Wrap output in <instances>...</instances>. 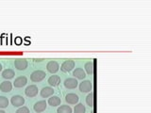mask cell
Masks as SVG:
<instances>
[{
	"instance_id": "1",
	"label": "cell",
	"mask_w": 151,
	"mask_h": 113,
	"mask_svg": "<svg viewBox=\"0 0 151 113\" xmlns=\"http://www.w3.org/2000/svg\"><path fill=\"white\" fill-rule=\"evenodd\" d=\"M45 75H46L45 72H44V71L37 70V71H34V72L30 74V79L33 82H40L45 77Z\"/></svg>"
},
{
	"instance_id": "2",
	"label": "cell",
	"mask_w": 151,
	"mask_h": 113,
	"mask_svg": "<svg viewBox=\"0 0 151 113\" xmlns=\"http://www.w3.org/2000/svg\"><path fill=\"white\" fill-rule=\"evenodd\" d=\"M75 68V61L72 59L65 60L64 62L60 65V70L63 73H68L70 71H72Z\"/></svg>"
},
{
	"instance_id": "3",
	"label": "cell",
	"mask_w": 151,
	"mask_h": 113,
	"mask_svg": "<svg viewBox=\"0 0 151 113\" xmlns=\"http://www.w3.org/2000/svg\"><path fill=\"white\" fill-rule=\"evenodd\" d=\"M93 89V83L90 80H84L79 84V91L81 92H89Z\"/></svg>"
},
{
	"instance_id": "4",
	"label": "cell",
	"mask_w": 151,
	"mask_h": 113,
	"mask_svg": "<svg viewBox=\"0 0 151 113\" xmlns=\"http://www.w3.org/2000/svg\"><path fill=\"white\" fill-rule=\"evenodd\" d=\"M11 102L12 104V106L16 107H21L25 104V98H23V96L21 95H14L12 97Z\"/></svg>"
},
{
	"instance_id": "5",
	"label": "cell",
	"mask_w": 151,
	"mask_h": 113,
	"mask_svg": "<svg viewBox=\"0 0 151 113\" xmlns=\"http://www.w3.org/2000/svg\"><path fill=\"white\" fill-rule=\"evenodd\" d=\"M38 91L39 89H38V87L36 85H30L25 89V93L27 97H35L38 94Z\"/></svg>"
},
{
	"instance_id": "6",
	"label": "cell",
	"mask_w": 151,
	"mask_h": 113,
	"mask_svg": "<svg viewBox=\"0 0 151 113\" xmlns=\"http://www.w3.org/2000/svg\"><path fill=\"white\" fill-rule=\"evenodd\" d=\"M14 66L19 71H24L27 68V61L25 59H17L14 61Z\"/></svg>"
},
{
	"instance_id": "7",
	"label": "cell",
	"mask_w": 151,
	"mask_h": 113,
	"mask_svg": "<svg viewBox=\"0 0 151 113\" xmlns=\"http://www.w3.org/2000/svg\"><path fill=\"white\" fill-rule=\"evenodd\" d=\"M46 69H47V71H48L49 73L55 74V73H57L59 71L60 64L57 62V61H55V60H51V61H49L48 63H47Z\"/></svg>"
},
{
	"instance_id": "8",
	"label": "cell",
	"mask_w": 151,
	"mask_h": 113,
	"mask_svg": "<svg viewBox=\"0 0 151 113\" xmlns=\"http://www.w3.org/2000/svg\"><path fill=\"white\" fill-rule=\"evenodd\" d=\"M78 80L76 78H67L64 80V87L66 89H75L77 88L78 86Z\"/></svg>"
},
{
	"instance_id": "9",
	"label": "cell",
	"mask_w": 151,
	"mask_h": 113,
	"mask_svg": "<svg viewBox=\"0 0 151 113\" xmlns=\"http://www.w3.org/2000/svg\"><path fill=\"white\" fill-rule=\"evenodd\" d=\"M33 108H34V110L38 113L40 112H42L45 110L46 108V102L42 100V101H38L37 103L34 104V106H33Z\"/></svg>"
},
{
	"instance_id": "10",
	"label": "cell",
	"mask_w": 151,
	"mask_h": 113,
	"mask_svg": "<svg viewBox=\"0 0 151 113\" xmlns=\"http://www.w3.org/2000/svg\"><path fill=\"white\" fill-rule=\"evenodd\" d=\"M78 100L79 98L76 93H68L65 96V101L68 104H71V105H76L78 102Z\"/></svg>"
},
{
	"instance_id": "11",
	"label": "cell",
	"mask_w": 151,
	"mask_h": 113,
	"mask_svg": "<svg viewBox=\"0 0 151 113\" xmlns=\"http://www.w3.org/2000/svg\"><path fill=\"white\" fill-rule=\"evenodd\" d=\"M27 83V79L26 77H19L14 80L13 85L15 88H22Z\"/></svg>"
},
{
	"instance_id": "12",
	"label": "cell",
	"mask_w": 151,
	"mask_h": 113,
	"mask_svg": "<svg viewBox=\"0 0 151 113\" xmlns=\"http://www.w3.org/2000/svg\"><path fill=\"white\" fill-rule=\"evenodd\" d=\"M54 93V89L53 88L51 87H45L42 89L41 91V96L44 97V98H47V97H50L53 95Z\"/></svg>"
},
{
	"instance_id": "13",
	"label": "cell",
	"mask_w": 151,
	"mask_h": 113,
	"mask_svg": "<svg viewBox=\"0 0 151 113\" xmlns=\"http://www.w3.org/2000/svg\"><path fill=\"white\" fill-rule=\"evenodd\" d=\"M12 85L9 80L4 81L0 84V89H1L3 92H9L12 91Z\"/></svg>"
},
{
	"instance_id": "14",
	"label": "cell",
	"mask_w": 151,
	"mask_h": 113,
	"mask_svg": "<svg viewBox=\"0 0 151 113\" xmlns=\"http://www.w3.org/2000/svg\"><path fill=\"white\" fill-rule=\"evenodd\" d=\"M60 83V77L59 75H51L48 78V84L50 86L57 87V86H59Z\"/></svg>"
},
{
	"instance_id": "15",
	"label": "cell",
	"mask_w": 151,
	"mask_h": 113,
	"mask_svg": "<svg viewBox=\"0 0 151 113\" xmlns=\"http://www.w3.org/2000/svg\"><path fill=\"white\" fill-rule=\"evenodd\" d=\"M73 75L78 79H83L86 77V73L82 68H77L73 73Z\"/></svg>"
},
{
	"instance_id": "16",
	"label": "cell",
	"mask_w": 151,
	"mask_h": 113,
	"mask_svg": "<svg viewBox=\"0 0 151 113\" xmlns=\"http://www.w3.org/2000/svg\"><path fill=\"white\" fill-rule=\"evenodd\" d=\"M48 104L51 107H57L60 105V98L59 96H55L52 95L50 96V98L48 99Z\"/></svg>"
},
{
	"instance_id": "17",
	"label": "cell",
	"mask_w": 151,
	"mask_h": 113,
	"mask_svg": "<svg viewBox=\"0 0 151 113\" xmlns=\"http://www.w3.org/2000/svg\"><path fill=\"white\" fill-rule=\"evenodd\" d=\"M14 75H15V73H14V71L12 69H7L3 71V73H2V77L5 79H12Z\"/></svg>"
},
{
	"instance_id": "18",
	"label": "cell",
	"mask_w": 151,
	"mask_h": 113,
	"mask_svg": "<svg viewBox=\"0 0 151 113\" xmlns=\"http://www.w3.org/2000/svg\"><path fill=\"white\" fill-rule=\"evenodd\" d=\"M57 112L58 113H72V108L70 107V106L63 105V106H60L58 108Z\"/></svg>"
},
{
	"instance_id": "19",
	"label": "cell",
	"mask_w": 151,
	"mask_h": 113,
	"mask_svg": "<svg viewBox=\"0 0 151 113\" xmlns=\"http://www.w3.org/2000/svg\"><path fill=\"white\" fill-rule=\"evenodd\" d=\"M84 68H85V71H86V73L88 74H93V62H92V61H89V62H87L86 64H85Z\"/></svg>"
},
{
	"instance_id": "20",
	"label": "cell",
	"mask_w": 151,
	"mask_h": 113,
	"mask_svg": "<svg viewBox=\"0 0 151 113\" xmlns=\"http://www.w3.org/2000/svg\"><path fill=\"white\" fill-rule=\"evenodd\" d=\"M85 111H86V108L83 104H78L77 106H75L74 113H85Z\"/></svg>"
},
{
	"instance_id": "21",
	"label": "cell",
	"mask_w": 151,
	"mask_h": 113,
	"mask_svg": "<svg viewBox=\"0 0 151 113\" xmlns=\"http://www.w3.org/2000/svg\"><path fill=\"white\" fill-rule=\"evenodd\" d=\"M9 106V100L7 97L0 96V108H5Z\"/></svg>"
},
{
	"instance_id": "22",
	"label": "cell",
	"mask_w": 151,
	"mask_h": 113,
	"mask_svg": "<svg viewBox=\"0 0 151 113\" xmlns=\"http://www.w3.org/2000/svg\"><path fill=\"white\" fill-rule=\"evenodd\" d=\"M86 103H87V105L90 107H93V94L92 92L89 93L88 95H87V97H86Z\"/></svg>"
},
{
	"instance_id": "23",
	"label": "cell",
	"mask_w": 151,
	"mask_h": 113,
	"mask_svg": "<svg viewBox=\"0 0 151 113\" xmlns=\"http://www.w3.org/2000/svg\"><path fill=\"white\" fill-rule=\"evenodd\" d=\"M15 113H30V111L27 107H21L20 108H18Z\"/></svg>"
},
{
	"instance_id": "24",
	"label": "cell",
	"mask_w": 151,
	"mask_h": 113,
	"mask_svg": "<svg viewBox=\"0 0 151 113\" xmlns=\"http://www.w3.org/2000/svg\"><path fill=\"white\" fill-rule=\"evenodd\" d=\"M15 42H16L17 44H21V42H22L21 38H20V37H18L17 39H16V41H15Z\"/></svg>"
},
{
	"instance_id": "25",
	"label": "cell",
	"mask_w": 151,
	"mask_h": 113,
	"mask_svg": "<svg viewBox=\"0 0 151 113\" xmlns=\"http://www.w3.org/2000/svg\"><path fill=\"white\" fill-rule=\"evenodd\" d=\"M0 113H6L4 110H2V109H0Z\"/></svg>"
},
{
	"instance_id": "26",
	"label": "cell",
	"mask_w": 151,
	"mask_h": 113,
	"mask_svg": "<svg viewBox=\"0 0 151 113\" xmlns=\"http://www.w3.org/2000/svg\"><path fill=\"white\" fill-rule=\"evenodd\" d=\"M1 70H2V65H1V63H0V72H1Z\"/></svg>"
}]
</instances>
